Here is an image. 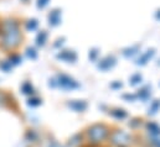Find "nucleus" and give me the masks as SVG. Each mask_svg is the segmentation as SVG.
<instances>
[{
	"instance_id": "1",
	"label": "nucleus",
	"mask_w": 160,
	"mask_h": 147,
	"mask_svg": "<svg viewBox=\"0 0 160 147\" xmlns=\"http://www.w3.org/2000/svg\"><path fill=\"white\" fill-rule=\"evenodd\" d=\"M107 137V130L103 125H93L87 131V142L91 146L101 145Z\"/></svg>"
},
{
	"instance_id": "2",
	"label": "nucleus",
	"mask_w": 160,
	"mask_h": 147,
	"mask_svg": "<svg viewBox=\"0 0 160 147\" xmlns=\"http://www.w3.org/2000/svg\"><path fill=\"white\" fill-rule=\"evenodd\" d=\"M111 142H112V145L117 147H127L129 145L128 136L124 135V134H114L111 137Z\"/></svg>"
}]
</instances>
